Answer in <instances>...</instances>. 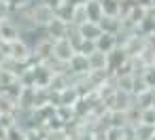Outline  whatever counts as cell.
<instances>
[{"label": "cell", "mask_w": 155, "mask_h": 140, "mask_svg": "<svg viewBox=\"0 0 155 140\" xmlns=\"http://www.w3.org/2000/svg\"><path fill=\"white\" fill-rule=\"evenodd\" d=\"M74 53H77V49H74V45H72L68 38H58V41H53V45H51V60H55V62H60V64H68V60H70Z\"/></svg>", "instance_id": "cell-1"}, {"label": "cell", "mask_w": 155, "mask_h": 140, "mask_svg": "<svg viewBox=\"0 0 155 140\" xmlns=\"http://www.w3.org/2000/svg\"><path fill=\"white\" fill-rule=\"evenodd\" d=\"M66 72H68L70 77H89L91 70H89L87 55H83V53L77 51V53L68 60V64H66Z\"/></svg>", "instance_id": "cell-2"}, {"label": "cell", "mask_w": 155, "mask_h": 140, "mask_svg": "<svg viewBox=\"0 0 155 140\" xmlns=\"http://www.w3.org/2000/svg\"><path fill=\"white\" fill-rule=\"evenodd\" d=\"M68 30H70V24L53 15V19L43 28V34L47 38H51V41H58V38H66L68 36Z\"/></svg>", "instance_id": "cell-3"}, {"label": "cell", "mask_w": 155, "mask_h": 140, "mask_svg": "<svg viewBox=\"0 0 155 140\" xmlns=\"http://www.w3.org/2000/svg\"><path fill=\"white\" fill-rule=\"evenodd\" d=\"M119 34H108V32H102L96 41H94V47H96V51H100V53H110L113 49H117L119 47V38H117Z\"/></svg>", "instance_id": "cell-4"}, {"label": "cell", "mask_w": 155, "mask_h": 140, "mask_svg": "<svg viewBox=\"0 0 155 140\" xmlns=\"http://www.w3.org/2000/svg\"><path fill=\"white\" fill-rule=\"evenodd\" d=\"M77 34H79L83 41H91V43H94V41L102 34V28H100L98 21H85V24L77 26Z\"/></svg>", "instance_id": "cell-5"}, {"label": "cell", "mask_w": 155, "mask_h": 140, "mask_svg": "<svg viewBox=\"0 0 155 140\" xmlns=\"http://www.w3.org/2000/svg\"><path fill=\"white\" fill-rule=\"evenodd\" d=\"M19 36H21V32H19V28L11 21V17L5 19V21H0V38H2V43H13V41H17Z\"/></svg>", "instance_id": "cell-6"}, {"label": "cell", "mask_w": 155, "mask_h": 140, "mask_svg": "<svg viewBox=\"0 0 155 140\" xmlns=\"http://www.w3.org/2000/svg\"><path fill=\"white\" fill-rule=\"evenodd\" d=\"M132 140H155V125L138 121L132 127Z\"/></svg>", "instance_id": "cell-7"}, {"label": "cell", "mask_w": 155, "mask_h": 140, "mask_svg": "<svg viewBox=\"0 0 155 140\" xmlns=\"http://www.w3.org/2000/svg\"><path fill=\"white\" fill-rule=\"evenodd\" d=\"M87 62H89V70H91V72H106V70H108L106 53L94 51V53H89V55H87Z\"/></svg>", "instance_id": "cell-8"}, {"label": "cell", "mask_w": 155, "mask_h": 140, "mask_svg": "<svg viewBox=\"0 0 155 140\" xmlns=\"http://www.w3.org/2000/svg\"><path fill=\"white\" fill-rule=\"evenodd\" d=\"M100 28L102 32H108V34H121V17H110V15H104L100 21Z\"/></svg>", "instance_id": "cell-9"}, {"label": "cell", "mask_w": 155, "mask_h": 140, "mask_svg": "<svg viewBox=\"0 0 155 140\" xmlns=\"http://www.w3.org/2000/svg\"><path fill=\"white\" fill-rule=\"evenodd\" d=\"M83 7H85V13H87V21H100L104 17L102 7H100V0H87Z\"/></svg>", "instance_id": "cell-10"}, {"label": "cell", "mask_w": 155, "mask_h": 140, "mask_svg": "<svg viewBox=\"0 0 155 140\" xmlns=\"http://www.w3.org/2000/svg\"><path fill=\"white\" fill-rule=\"evenodd\" d=\"M100 7L104 15L121 17V0H100Z\"/></svg>", "instance_id": "cell-11"}, {"label": "cell", "mask_w": 155, "mask_h": 140, "mask_svg": "<svg viewBox=\"0 0 155 140\" xmlns=\"http://www.w3.org/2000/svg\"><path fill=\"white\" fill-rule=\"evenodd\" d=\"M125 136H127L125 127H119V125H108L104 129V140H127Z\"/></svg>", "instance_id": "cell-12"}, {"label": "cell", "mask_w": 155, "mask_h": 140, "mask_svg": "<svg viewBox=\"0 0 155 140\" xmlns=\"http://www.w3.org/2000/svg\"><path fill=\"white\" fill-rule=\"evenodd\" d=\"M24 140H47V132L41 125L28 127V129H24Z\"/></svg>", "instance_id": "cell-13"}, {"label": "cell", "mask_w": 155, "mask_h": 140, "mask_svg": "<svg viewBox=\"0 0 155 140\" xmlns=\"http://www.w3.org/2000/svg\"><path fill=\"white\" fill-rule=\"evenodd\" d=\"M142 83L147 89H155V64H149L142 70Z\"/></svg>", "instance_id": "cell-14"}, {"label": "cell", "mask_w": 155, "mask_h": 140, "mask_svg": "<svg viewBox=\"0 0 155 140\" xmlns=\"http://www.w3.org/2000/svg\"><path fill=\"white\" fill-rule=\"evenodd\" d=\"M5 140H24V129H21L19 125L9 127V129H7V136H5Z\"/></svg>", "instance_id": "cell-15"}, {"label": "cell", "mask_w": 155, "mask_h": 140, "mask_svg": "<svg viewBox=\"0 0 155 140\" xmlns=\"http://www.w3.org/2000/svg\"><path fill=\"white\" fill-rule=\"evenodd\" d=\"M11 13H13L11 5L7 2V0H0V21H5V19H9V17H11Z\"/></svg>", "instance_id": "cell-16"}, {"label": "cell", "mask_w": 155, "mask_h": 140, "mask_svg": "<svg viewBox=\"0 0 155 140\" xmlns=\"http://www.w3.org/2000/svg\"><path fill=\"white\" fill-rule=\"evenodd\" d=\"M7 2L11 5L13 11H19V9H26V7L32 2V0H7Z\"/></svg>", "instance_id": "cell-17"}, {"label": "cell", "mask_w": 155, "mask_h": 140, "mask_svg": "<svg viewBox=\"0 0 155 140\" xmlns=\"http://www.w3.org/2000/svg\"><path fill=\"white\" fill-rule=\"evenodd\" d=\"M134 5H136V7H140V9L151 11V9H153V0H134Z\"/></svg>", "instance_id": "cell-18"}]
</instances>
